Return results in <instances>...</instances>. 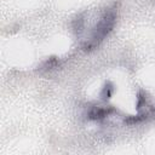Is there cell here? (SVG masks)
Masks as SVG:
<instances>
[{"mask_svg":"<svg viewBox=\"0 0 155 155\" xmlns=\"http://www.w3.org/2000/svg\"><path fill=\"white\" fill-rule=\"evenodd\" d=\"M116 17H117L116 5L107 8L98 18L96 24L92 27L88 38L81 44V50L84 52H91L96 50L114 29V25L116 23Z\"/></svg>","mask_w":155,"mask_h":155,"instance_id":"obj_1","label":"cell"},{"mask_svg":"<svg viewBox=\"0 0 155 155\" xmlns=\"http://www.w3.org/2000/svg\"><path fill=\"white\" fill-rule=\"evenodd\" d=\"M111 117H119L117 110L113 107H102V105H92L87 111V119L91 121L103 122Z\"/></svg>","mask_w":155,"mask_h":155,"instance_id":"obj_2","label":"cell"},{"mask_svg":"<svg viewBox=\"0 0 155 155\" xmlns=\"http://www.w3.org/2000/svg\"><path fill=\"white\" fill-rule=\"evenodd\" d=\"M59 63H61V62H59V59H58L57 57H50V58H47V59L41 64L40 71H42V73L51 71V70L58 68V67H59Z\"/></svg>","mask_w":155,"mask_h":155,"instance_id":"obj_3","label":"cell"},{"mask_svg":"<svg viewBox=\"0 0 155 155\" xmlns=\"http://www.w3.org/2000/svg\"><path fill=\"white\" fill-rule=\"evenodd\" d=\"M84 28H85V13H81L73 19V29L78 35H80L84 31Z\"/></svg>","mask_w":155,"mask_h":155,"instance_id":"obj_4","label":"cell"},{"mask_svg":"<svg viewBox=\"0 0 155 155\" xmlns=\"http://www.w3.org/2000/svg\"><path fill=\"white\" fill-rule=\"evenodd\" d=\"M113 93H114V85L110 82V81H107L105 84H104V86L102 87V91H101V98L103 99V101H108V99H110V97L113 96Z\"/></svg>","mask_w":155,"mask_h":155,"instance_id":"obj_5","label":"cell"}]
</instances>
